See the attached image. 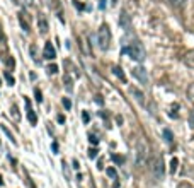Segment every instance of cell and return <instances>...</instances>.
<instances>
[{
  "label": "cell",
  "mask_w": 194,
  "mask_h": 188,
  "mask_svg": "<svg viewBox=\"0 0 194 188\" xmlns=\"http://www.w3.org/2000/svg\"><path fill=\"white\" fill-rule=\"evenodd\" d=\"M124 51L128 53L133 60H136V62H143V60H145V57H147L145 48H143V44L140 43L138 40H134V41H131V43L124 44Z\"/></svg>",
  "instance_id": "cell-1"
},
{
  "label": "cell",
  "mask_w": 194,
  "mask_h": 188,
  "mask_svg": "<svg viewBox=\"0 0 194 188\" xmlns=\"http://www.w3.org/2000/svg\"><path fill=\"white\" fill-rule=\"evenodd\" d=\"M109 43H111V31H109L107 24H102L97 31V44L100 50H107Z\"/></svg>",
  "instance_id": "cell-2"
},
{
  "label": "cell",
  "mask_w": 194,
  "mask_h": 188,
  "mask_svg": "<svg viewBox=\"0 0 194 188\" xmlns=\"http://www.w3.org/2000/svg\"><path fill=\"white\" fill-rule=\"evenodd\" d=\"M151 175H153V178L157 179V181H160V179L164 178L165 175V166H164V161H162V158L160 156H157V158L151 159Z\"/></svg>",
  "instance_id": "cell-3"
},
{
  "label": "cell",
  "mask_w": 194,
  "mask_h": 188,
  "mask_svg": "<svg viewBox=\"0 0 194 188\" xmlns=\"http://www.w3.org/2000/svg\"><path fill=\"white\" fill-rule=\"evenodd\" d=\"M145 162H147V145L143 142H138V145H136V164L143 166Z\"/></svg>",
  "instance_id": "cell-4"
},
{
  "label": "cell",
  "mask_w": 194,
  "mask_h": 188,
  "mask_svg": "<svg viewBox=\"0 0 194 188\" xmlns=\"http://www.w3.org/2000/svg\"><path fill=\"white\" fill-rule=\"evenodd\" d=\"M133 75L140 80V84H143V86H147L148 84V74H147V70L143 69V67H134Z\"/></svg>",
  "instance_id": "cell-5"
},
{
  "label": "cell",
  "mask_w": 194,
  "mask_h": 188,
  "mask_svg": "<svg viewBox=\"0 0 194 188\" xmlns=\"http://www.w3.org/2000/svg\"><path fill=\"white\" fill-rule=\"evenodd\" d=\"M43 57L46 58V60H55V58H56V50H55V46L51 44V41H48V43L44 44Z\"/></svg>",
  "instance_id": "cell-6"
},
{
  "label": "cell",
  "mask_w": 194,
  "mask_h": 188,
  "mask_svg": "<svg viewBox=\"0 0 194 188\" xmlns=\"http://www.w3.org/2000/svg\"><path fill=\"white\" fill-rule=\"evenodd\" d=\"M129 92H131V96L134 98V101H136L138 105H145V94H143L138 87H131Z\"/></svg>",
  "instance_id": "cell-7"
},
{
  "label": "cell",
  "mask_w": 194,
  "mask_h": 188,
  "mask_svg": "<svg viewBox=\"0 0 194 188\" xmlns=\"http://www.w3.org/2000/svg\"><path fill=\"white\" fill-rule=\"evenodd\" d=\"M38 29L41 34H46L48 29H49V26H48V21L44 16H38Z\"/></svg>",
  "instance_id": "cell-8"
},
{
  "label": "cell",
  "mask_w": 194,
  "mask_h": 188,
  "mask_svg": "<svg viewBox=\"0 0 194 188\" xmlns=\"http://www.w3.org/2000/svg\"><path fill=\"white\" fill-rule=\"evenodd\" d=\"M117 22H119V27H123L124 31H128L129 27H131V21H129V16L126 12L121 14V16H119V21H117Z\"/></svg>",
  "instance_id": "cell-9"
},
{
  "label": "cell",
  "mask_w": 194,
  "mask_h": 188,
  "mask_svg": "<svg viewBox=\"0 0 194 188\" xmlns=\"http://www.w3.org/2000/svg\"><path fill=\"white\" fill-rule=\"evenodd\" d=\"M26 105H27V120H29L31 125H36V123H38V116H36V113L32 111V109H31L29 99H26Z\"/></svg>",
  "instance_id": "cell-10"
},
{
  "label": "cell",
  "mask_w": 194,
  "mask_h": 188,
  "mask_svg": "<svg viewBox=\"0 0 194 188\" xmlns=\"http://www.w3.org/2000/svg\"><path fill=\"white\" fill-rule=\"evenodd\" d=\"M184 63L189 69H194V50H191V51H187L184 55Z\"/></svg>",
  "instance_id": "cell-11"
},
{
  "label": "cell",
  "mask_w": 194,
  "mask_h": 188,
  "mask_svg": "<svg viewBox=\"0 0 194 188\" xmlns=\"http://www.w3.org/2000/svg\"><path fill=\"white\" fill-rule=\"evenodd\" d=\"M63 84H65V89H66L68 92L73 91V79H72L68 74H65V77H63Z\"/></svg>",
  "instance_id": "cell-12"
},
{
  "label": "cell",
  "mask_w": 194,
  "mask_h": 188,
  "mask_svg": "<svg viewBox=\"0 0 194 188\" xmlns=\"http://www.w3.org/2000/svg\"><path fill=\"white\" fill-rule=\"evenodd\" d=\"M112 72H114V75H116L121 82H126V75H124V72H123V69H121V67H117V65L112 67Z\"/></svg>",
  "instance_id": "cell-13"
},
{
  "label": "cell",
  "mask_w": 194,
  "mask_h": 188,
  "mask_svg": "<svg viewBox=\"0 0 194 188\" xmlns=\"http://www.w3.org/2000/svg\"><path fill=\"white\" fill-rule=\"evenodd\" d=\"M10 116H12L15 122H19V120H21V113H19V108L15 105L10 106Z\"/></svg>",
  "instance_id": "cell-14"
},
{
  "label": "cell",
  "mask_w": 194,
  "mask_h": 188,
  "mask_svg": "<svg viewBox=\"0 0 194 188\" xmlns=\"http://www.w3.org/2000/svg\"><path fill=\"white\" fill-rule=\"evenodd\" d=\"M19 22H21V26H22V29H24V31H26V33H29V22H27V21H24V14H19Z\"/></svg>",
  "instance_id": "cell-15"
},
{
  "label": "cell",
  "mask_w": 194,
  "mask_h": 188,
  "mask_svg": "<svg viewBox=\"0 0 194 188\" xmlns=\"http://www.w3.org/2000/svg\"><path fill=\"white\" fill-rule=\"evenodd\" d=\"M0 128H2V132H4L5 135H7V137H9V139H10V142H12V144H17V142H15V139H14V135H12V132H10L9 128L5 127V125H2V127H0Z\"/></svg>",
  "instance_id": "cell-16"
},
{
  "label": "cell",
  "mask_w": 194,
  "mask_h": 188,
  "mask_svg": "<svg viewBox=\"0 0 194 188\" xmlns=\"http://www.w3.org/2000/svg\"><path fill=\"white\" fill-rule=\"evenodd\" d=\"M177 166H179V159L172 158V161H170V173H172V175L177 171Z\"/></svg>",
  "instance_id": "cell-17"
},
{
  "label": "cell",
  "mask_w": 194,
  "mask_h": 188,
  "mask_svg": "<svg viewBox=\"0 0 194 188\" xmlns=\"http://www.w3.org/2000/svg\"><path fill=\"white\" fill-rule=\"evenodd\" d=\"M63 175H65V178H66V179L72 178V173H70V166L66 164V162H63Z\"/></svg>",
  "instance_id": "cell-18"
},
{
  "label": "cell",
  "mask_w": 194,
  "mask_h": 188,
  "mask_svg": "<svg viewBox=\"0 0 194 188\" xmlns=\"http://www.w3.org/2000/svg\"><path fill=\"white\" fill-rule=\"evenodd\" d=\"M164 137H165V140H167L168 144H172L174 137H172V132H170V130H167V128H165V130H164Z\"/></svg>",
  "instance_id": "cell-19"
},
{
  "label": "cell",
  "mask_w": 194,
  "mask_h": 188,
  "mask_svg": "<svg viewBox=\"0 0 194 188\" xmlns=\"http://www.w3.org/2000/svg\"><path fill=\"white\" fill-rule=\"evenodd\" d=\"M4 77H5V80H7V84H9V86H14V84H15V79H14V77L9 74V72H5Z\"/></svg>",
  "instance_id": "cell-20"
},
{
  "label": "cell",
  "mask_w": 194,
  "mask_h": 188,
  "mask_svg": "<svg viewBox=\"0 0 194 188\" xmlns=\"http://www.w3.org/2000/svg\"><path fill=\"white\" fill-rule=\"evenodd\" d=\"M29 51H31V57H32V60L38 62V51H36V44H31Z\"/></svg>",
  "instance_id": "cell-21"
},
{
  "label": "cell",
  "mask_w": 194,
  "mask_h": 188,
  "mask_svg": "<svg viewBox=\"0 0 194 188\" xmlns=\"http://www.w3.org/2000/svg\"><path fill=\"white\" fill-rule=\"evenodd\" d=\"M168 2H170L174 7H184V4H185V0H168Z\"/></svg>",
  "instance_id": "cell-22"
},
{
  "label": "cell",
  "mask_w": 194,
  "mask_h": 188,
  "mask_svg": "<svg viewBox=\"0 0 194 188\" xmlns=\"http://www.w3.org/2000/svg\"><path fill=\"white\" fill-rule=\"evenodd\" d=\"M112 161L116 162V164H121V162H124V158H123V156H117V154H112Z\"/></svg>",
  "instance_id": "cell-23"
},
{
  "label": "cell",
  "mask_w": 194,
  "mask_h": 188,
  "mask_svg": "<svg viewBox=\"0 0 194 188\" xmlns=\"http://www.w3.org/2000/svg\"><path fill=\"white\" fill-rule=\"evenodd\" d=\"M97 152H99V151H97L95 147H94V149L90 147V149H89V158H90V159H95V158H97Z\"/></svg>",
  "instance_id": "cell-24"
},
{
  "label": "cell",
  "mask_w": 194,
  "mask_h": 188,
  "mask_svg": "<svg viewBox=\"0 0 194 188\" xmlns=\"http://www.w3.org/2000/svg\"><path fill=\"white\" fill-rule=\"evenodd\" d=\"M56 72H58V65H55V63H53V65L48 67V74H56Z\"/></svg>",
  "instance_id": "cell-25"
},
{
  "label": "cell",
  "mask_w": 194,
  "mask_h": 188,
  "mask_svg": "<svg viewBox=\"0 0 194 188\" xmlns=\"http://www.w3.org/2000/svg\"><path fill=\"white\" fill-rule=\"evenodd\" d=\"M106 173H107V176H111V178H116V176H117V173H116V169H114V168H109Z\"/></svg>",
  "instance_id": "cell-26"
},
{
  "label": "cell",
  "mask_w": 194,
  "mask_h": 188,
  "mask_svg": "<svg viewBox=\"0 0 194 188\" xmlns=\"http://www.w3.org/2000/svg\"><path fill=\"white\" fill-rule=\"evenodd\" d=\"M189 127L194 130V109H192V111L189 113Z\"/></svg>",
  "instance_id": "cell-27"
},
{
  "label": "cell",
  "mask_w": 194,
  "mask_h": 188,
  "mask_svg": "<svg viewBox=\"0 0 194 188\" xmlns=\"http://www.w3.org/2000/svg\"><path fill=\"white\" fill-rule=\"evenodd\" d=\"M61 103H63V106H65L66 109H70V108H72V103H70V99H68V98H63V101H61Z\"/></svg>",
  "instance_id": "cell-28"
},
{
  "label": "cell",
  "mask_w": 194,
  "mask_h": 188,
  "mask_svg": "<svg viewBox=\"0 0 194 188\" xmlns=\"http://www.w3.org/2000/svg\"><path fill=\"white\" fill-rule=\"evenodd\" d=\"M34 96H36V101H38V103L43 101V98H41V91H39V89H34Z\"/></svg>",
  "instance_id": "cell-29"
},
{
  "label": "cell",
  "mask_w": 194,
  "mask_h": 188,
  "mask_svg": "<svg viewBox=\"0 0 194 188\" xmlns=\"http://www.w3.org/2000/svg\"><path fill=\"white\" fill-rule=\"evenodd\" d=\"M34 2H36V0H24L26 7H34Z\"/></svg>",
  "instance_id": "cell-30"
},
{
  "label": "cell",
  "mask_w": 194,
  "mask_h": 188,
  "mask_svg": "<svg viewBox=\"0 0 194 188\" xmlns=\"http://www.w3.org/2000/svg\"><path fill=\"white\" fill-rule=\"evenodd\" d=\"M89 140H90V144H97V142H99V139H95V137L94 135H89Z\"/></svg>",
  "instance_id": "cell-31"
},
{
  "label": "cell",
  "mask_w": 194,
  "mask_h": 188,
  "mask_svg": "<svg viewBox=\"0 0 194 188\" xmlns=\"http://www.w3.org/2000/svg\"><path fill=\"white\" fill-rule=\"evenodd\" d=\"M177 188H194V186H192V185H189V183H181Z\"/></svg>",
  "instance_id": "cell-32"
},
{
  "label": "cell",
  "mask_w": 194,
  "mask_h": 188,
  "mask_svg": "<svg viewBox=\"0 0 194 188\" xmlns=\"http://www.w3.org/2000/svg\"><path fill=\"white\" fill-rule=\"evenodd\" d=\"M82 118H83V122H89V113H87V111H83V113H82Z\"/></svg>",
  "instance_id": "cell-33"
},
{
  "label": "cell",
  "mask_w": 194,
  "mask_h": 188,
  "mask_svg": "<svg viewBox=\"0 0 194 188\" xmlns=\"http://www.w3.org/2000/svg\"><path fill=\"white\" fill-rule=\"evenodd\" d=\"M106 2H107V0H99V9H104V7H106Z\"/></svg>",
  "instance_id": "cell-34"
},
{
  "label": "cell",
  "mask_w": 194,
  "mask_h": 188,
  "mask_svg": "<svg viewBox=\"0 0 194 188\" xmlns=\"http://www.w3.org/2000/svg\"><path fill=\"white\" fill-rule=\"evenodd\" d=\"M58 123H65V116H63V115H58Z\"/></svg>",
  "instance_id": "cell-35"
},
{
  "label": "cell",
  "mask_w": 194,
  "mask_h": 188,
  "mask_svg": "<svg viewBox=\"0 0 194 188\" xmlns=\"http://www.w3.org/2000/svg\"><path fill=\"white\" fill-rule=\"evenodd\" d=\"M78 166H80V164H78V161H77V159H73V168H75V169H78Z\"/></svg>",
  "instance_id": "cell-36"
},
{
  "label": "cell",
  "mask_w": 194,
  "mask_h": 188,
  "mask_svg": "<svg viewBox=\"0 0 194 188\" xmlns=\"http://www.w3.org/2000/svg\"><path fill=\"white\" fill-rule=\"evenodd\" d=\"M27 186H29V188H34V185H32V181H31L29 178H27Z\"/></svg>",
  "instance_id": "cell-37"
},
{
  "label": "cell",
  "mask_w": 194,
  "mask_h": 188,
  "mask_svg": "<svg viewBox=\"0 0 194 188\" xmlns=\"http://www.w3.org/2000/svg\"><path fill=\"white\" fill-rule=\"evenodd\" d=\"M2 185H4V179H2V176H0V186H2Z\"/></svg>",
  "instance_id": "cell-38"
},
{
  "label": "cell",
  "mask_w": 194,
  "mask_h": 188,
  "mask_svg": "<svg viewBox=\"0 0 194 188\" xmlns=\"http://www.w3.org/2000/svg\"><path fill=\"white\" fill-rule=\"evenodd\" d=\"M10 2H12V4H19V0H10Z\"/></svg>",
  "instance_id": "cell-39"
},
{
  "label": "cell",
  "mask_w": 194,
  "mask_h": 188,
  "mask_svg": "<svg viewBox=\"0 0 194 188\" xmlns=\"http://www.w3.org/2000/svg\"><path fill=\"white\" fill-rule=\"evenodd\" d=\"M0 86H2V80H0Z\"/></svg>",
  "instance_id": "cell-40"
}]
</instances>
